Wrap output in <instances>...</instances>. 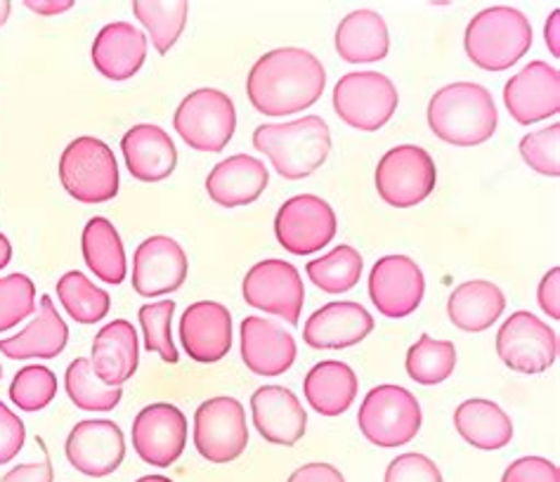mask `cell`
<instances>
[{
    "label": "cell",
    "instance_id": "obj_1",
    "mask_svg": "<svg viewBox=\"0 0 560 482\" xmlns=\"http://www.w3.org/2000/svg\"><path fill=\"white\" fill-rule=\"evenodd\" d=\"M324 85L327 69L311 50L275 48L250 67L246 95L265 116H289L317 105Z\"/></svg>",
    "mask_w": 560,
    "mask_h": 482
},
{
    "label": "cell",
    "instance_id": "obj_2",
    "mask_svg": "<svg viewBox=\"0 0 560 482\" xmlns=\"http://www.w3.org/2000/svg\"><path fill=\"white\" fill-rule=\"evenodd\" d=\"M425 119L442 142L454 148H478L497 133L499 111L488 87L459 81L442 85L431 97Z\"/></svg>",
    "mask_w": 560,
    "mask_h": 482
},
{
    "label": "cell",
    "instance_id": "obj_3",
    "mask_svg": "<svg viewBox=\"0 0 560 482\" xmlns=\"http://www.w3.org/2000/svg\"><path fill=\"white\" fill-rule=\"evenodd\" d=\"M254 148L272 161L284 180H303L327 161L331 130L315 114L289 124H262L254 130Z\"/></svg>",
    "mask_w": 560,
    "mask_h": 482
},
{
    "label": "cell",
    "instance_id": "obj_4",
    "mask_svg": "<svg viewBox=\"0 0 560 482\" xmlns=\"http://www.w3.org/2000/svg\"><path fill=\"white\" fill-rule=\"evenodd\" d=\"M533 48V24L518 8L492 5L468 22L464 50L485 71H504L518 64Z\"/></svg>",
    "mask_w": 560,
    "mask_h": 482
},
{
    "label": "cell",
    "instance_id": "obj_5",
    "mask_svg": "<svg viewBox=\"0 0 560 482\" xmlns=\"http://www.w3.org/2000/svg\"><path fill=\"white\" fill-rule=\"evenodd\" d=\"M60 180L71 199L105 203L119 195L121 175L107 142L83 136L71 140L60 156Z\"/></svg>",
    "mask_w": 560,
    "mask_h": 482
},
{
    "label": "cell",
    "instance_id": "obj_6",
    "mask_svg": "<svg viewBox=\"0 0 560 482\" xmlns=\"http://www.w3.org/2000/svg\"><path fill=\"white\" fill-rule=\"evenodd\" d=\"M421 421L419 400L407 388L393 384H383L366 392L358 412L362 435L383 449L409 445L419 435Z\"/></svg>",
    "mask_w": 560,
    "mask_h": 482
},
{
    "label": "cell",
    "instance_id": "obj_7",
    "mask_svg": "<svg viewBox=\"0 0 560 482\" xmlns=\"http://www.w3.org/2000/svg\"><path fill=\"white\" fill-rule=\"evenodd\" d=\"M173 128L187 142V148L218 154L228 148L237 130V109L228 93L199 87L175 109Z\"/></svg>",
    "mask_w": 560,
    "mask_h": 482
},
{
    "label": "cell",
    "instance_id": "obj_8",
    "mask_svg": "<svg viewBox=\"0 0 560 482\" xmlns=\"http://www.w3.org/2000/svg\"><path fill=\"white\" fill-rule=\"evenodd\" d=\"M378 197L393 209H411L435 192L438 168L419 144H400L381 156L374 173Z\"/></svg>",
    "mask_w": 560,
    "mask_h": 482
},
{
    "label": "cell",
    "instance_id": "obj_9",
    "mask_svg": "<svg viewBox=\"0 0 560 482\" xmlns=\"http://www.w3.org/2000/svg\"><path fill=\"white\" fill-rule=\"evenodd\" d=\"M400 105L395 83L378 71H352L334 87V111L350 128L374 133L386 126Z\"/></svg>",
    "mask_w": 560,
    "mask_h": 482
},
{
    "label": "cell",
    "instance_id": "obj_10",
    "mask_svg": "<svg viewBox=\"0 0 560 482\" xmlns=\"http://www.w3.org/2000/svg\"><path fill=\"white\" fill-rule=\"evenodd\" d=\"M195 447L209 463L237 461L248 447L244 404L230 396L201 402L195 412Z\"/></svg>",
    "mask_w": 560,
    "mask_h": 482
},
{
    "label": "cell",
    "instance_id": "obj_11",
    "mask_svg": "<svg viewBox=\"0 0 560 482\" xmlns=\"http://www.w3.org/2000/svg\"><path fill=\"white\" fill-rule=\"evenodd\" d=\"M242 296L254 310L277 315L289 321L291 327H296L305 305L303 277L287 260H260L246 272Z\"/></svg>",
    "mask_w": 560,
    "mask_h": 482
},
{
    "label": "cell",
    "instance_id": "obj_12",
    "mask_svg": "<svg viewBox=\"0 0 560 482\" xmlns=\"http://www.w3.org/2000/svg\"><path fill=\"white\" fill-rule=\"evenodd\" d=\"M338 218L327 201L315 195L287 199L275 215V237L291 256H313L329 246Z\"/></svg>",
    "mask_w": 560,
    "mask_h": 482
},
{
    "label": "cell",
    "instance_id": "obj_13",
    "mask_svg": "<svg viewBox=\"0 0 560 482\" xmlns=\"http://www.w3.org/2000/svg\"><path fill=\"white\" fill-rule=\"evenodd\" d=\"M497 355L518 374H544L558 360V333L535 313H513L497 331Z\"/></svg>",
    "mask_w": 560,
    "mask_h": 482
},
{
    "label": "cell",
    "instance_id": "obj_14",
    "mask_svg": "<svg viewBox=\"0 0 560 482\" xmlns=\"http://www.w3.org/2000/svg\"><path fill=\"white\" fill-rule=\"evenodd\" d=\"M187 416L171 402H154L142 407L132 419V449L156 469H168L183 457L187 445Z\"/></svg>",
    "mask_w": 560,
    "mask_h": 482
},
{
    "label": "cell",
    "instance_id": "obj_15",
    "mask_svg": "<svg viewBox=\"0 0 560 482\" xmlns=\"http://www.w3.org/2000/svg\"><path fill=\"white\" fill-rule=\"evenodd\" d=\"M425 294V277L409 256L393 254L374 262L370 272V298L374 308L390 319H402L417 308Z\"/></svg>",
    "mask_w": 560,
    "mask_h": 482
},
{
    "label": "cell",
    "instance_id": "obj_16",
    "mask_svg": "<svg viewBox=\"0 0 560 482\" xmlns=\"http://www.w3.org/2000/svg\"><path fill=\"white\" fill-rule=\"evenodd\" d=\"M65 455L79 473L88 478H107L119 471L126 457V440L119 423L109 419L79 421L67 435Z\"/></svg>",
    "mask_w": 560,
    "mask_h": 482
},
{
    "label": "cell",
    "instance_id": "obj_17",
    "mask_svg": "<svg viewBox=\"0 0 560 482\" xmlns=\"http://www.w3.org/2000/svg\"><path fill=\"white\" fill-rule=\"evenodd\" d=\"M189 274L185 248L166 237L154 235L144 239L132 256V289L142 298L175 294Z\"/></svg>",
    "mask_w": 560,
    "mask_h": 482
},
{
    "label": "cell",
    "instance_id": "obj_18",
    "mask_svg": "<svg viewBox=\"0 0 560 482\" xmlns=\"http://www.w3.org/2000/svg\"><path fill=\"white\" fill-rule=\"evenodd\" d=\"M504 105L521 126L551 119L560 111V71L549 62H529L506 81Z\"/></svg>",
    "mask_w": 560,
    "mask_h": 482
},
{
    "label": "cell",
    "instance_id": "obj_19",
    "mask_svg": "<svg viewBox=\"0 0 560 482\" xmlns=\"http://www.w3.org/2000/svg\"><path fill=\"white\" fill-rule=\"evenodd\" d=\"M180 341L189 360L215 364L232 350V315L223 303L197 301L180 319Z\"/></svg>",
    "mask_w": 560,
    "mask_h": 482
},
{
    "label": "cell",
    "instance_id": "obj_20",
    "mask_svg": "<svg viewBox=\"0 0 560 482\" xmlns=\"http://www.w3.org/2000/svg\"><path fill=\"white\" fill-rule=\"evenodd\" d=\"M250 416L265 443L293 447L307 431V414L296 392L284 386H262L250 396Z\"/></svg>",
    "mask_w": 560,
    "mask_h": 482
},
{
    "label": "cell",
    "instance_id": "obj_21",
    "mask_svg": "<svg viewBox=\"0 0 560 482\" xmlns=\"http://www.w3.org/2000/svg\"><path fill=\"white\" fill-rule=\"evenodd\" d=\"M242 360L256 376H282L296 362V341L272 319L250 315L240 329Z\"/></svg>",
    "mask_w": 560,
    "mask_h": 482
},
{
    "label": "cell",
    "instance_id": "obj_22",
    "mask_svg": "<svg viewBox=\"0 0 560 482\" xmlns=\"http://www.w3.org/2000/svg\"><path fill=\"white\" fill-rule=\"evenodd\" d=\"M374 331V317L355 301L322 305L307 317L303 341L313 350H346L362 343Z\"/></svg>",
    "mask_w": 560,
    "mask_h": 482
},
{
    "label": "cell",
    "instance_id": "obj_23",
    "mask_svg": "<svg viewBox=\"0 0 560 482\" xmlns=\"http://www.w3.org/2000/svg\"><path fill=\"white\" fill-rule=\"evenodd\" d=\"M270 185V173L256 156L234 154L213 166L206 178V192L218 207L240 209L260 199Z\"/></svg>",
    "mask_w": 560,
    "mask_h": 482
},
{
    "label": "cell",
    "instance_id": "obj_24",
    "mask_svg": "<svg viewBox=\"0 0 560 482\" xmlns=\"http://www.w3.org/2000/svg\"><path fill=\"white\" fill-rule=\"evenodd\" d=\"M121 152L128 173L140 183L166 180L178 166L175 142L164 128L154 124H138L126 130Z\"/></svg>",
    "mask_w": 560,
    "mask_h": 482
},
{
    "label": "cell",
    "instance_id": "obj_25",
    "mask_svg": "<svg viewBox=\"0 0 560 482\" xmlns=\"http://www.w3.org/2000/svg\"><path fill=\"white\" fill-rule=\"evenodd\" d=\"M91 57L105 79L128 81L147 60V36L128 22H109L97 32Z\"/></svg>",
    "mask_w": 560,
    "mask_h": 482
},
{
    "label": "cell",
    "instance_id": "obj_26",
    "mask_svg": "<svg viewBox=\"0 0 560 482\" xmlns=\"http://www.w3.org/2000/svg\"><path fill=\"white\" fill-rule=\"evenodd\" d=\"M93 369L102 384L124 386L138 372V331L128 319H114L102 327L93 341Z\"/></svg>",
    "mask_w": 560,
    "mask_h": 482
},
{
    "label": "cell",
    "instance_id": "obj_27",
    "mask_svg": "<svg viewBox=\"0 0 560 482\" xmlns=\"http://www.w3.org/2000/svg\"><path fill=\"white\" fill-rule=\"evenodd\" d=\"M336 52L348 64H372L386 60L390 52L388 24L374 10L346 14L336 28Z\"/></svg>",
    "mask_w": 560,
    "mask_h": 482
},
{
    "label": "cell",
    "instance_id": "obj_28",
    "mask_svg": "<svg viewBox=\"0 0 560 482\" xmlns=\"http://www.w3.org/2000/svg\"><path fill=\"white\" fill-rule=\"evenodd\" d=\"M69 343V327L57 313L50 296L40 298L36 319L24 331L0 341V353L10 360H52L65 353Z\"/></svg>",
    "mask_w": 560,
    "mask_h": 482
},
{
    "label": "cell",
    "instance_id": "obj_29",
    "mask_svg": "<svg viewBox=\"0 0 560 482\" xmlns=\"http://www.w3.org/2000/svg\"><path fill=\"white\" fill-rule=\"evenodd\" d=\"M358 374L346 362L324 360L307 372L303 392L305 400L322 416H341L358 398Z\"/></svg>",
    "mask_w": 560,
    "mask_h": 482
},
{
    "label": "cell",
    "instance_id": "obj_30",
    "mask_svg": "<svg viewBox=\"0 0 560 482\" xmlns=\"http://www.w3.org/2000/svg\"><path fill=\"white\" fill-rule=\"evenodd\" d=\"M506 310V296L488 280H474L456 286L447 301L452 325L466 333L488 331Z\"/></svg>",
    "mask_w": 560,
    "mask_h": 482
},
{
    "label": "cell",
    "instance_id": "obj_31",
    "mask_svg": "<svg viewBox=\"0 0 560 482\" xmlns=\"http://www.w3.org/2000/svg\"><path fill=\"white\" fill-rule=\"evenodd\" d=\"M454 428L464 440L482 451L504 449L513 440V421L497 402L474 398L454 409Z\"/></svg>",
    "mask_w": 560,
    "mask_h": 482
},
{
    "label": "cell",
    "instance_id": "obj_32",
    "mask_svg": "<svg viewBox=\"0 0 560 482\" xmlns=\"http://www.w3.org/2000/svg\"><path fill=\"white\" fill-rule=\"evenodd\" d=\"M81 254L85 266L97 280L107 284H121L128 274L124 239L112 221L102 215L91 218L81 235Z\"/></svg>",
    "mask_w": 560,
    "mask_h": 482
},
{
    "label": "cell",
    "instance_id": "obj_33",
    "mask_svg": "<svg viewBox=\"0 0 560 482\" xmlns=\"http://www.w3.org/2000/svg\"><path fill=\"white\" fill-rule=\"evenodd\" d=\"M132 14L152 36L154 50L159 55H168L185 32L189 3L187 0H136Z\"/></svg>",
    "mask_w": 560,
    "mask_h": 482
},
{
    "label": "cell",
    "instance_id": "obj_34",
    "mask_svg": "<svg viewBox=\"0 0 560 482\" xmlns=\"http://www.w3.org/2000/svg\"><path fill=\"white\" fill-rule=\"evenodd\" d=\"M57 298H60L65 313L79 325H95L112 310V296L105 289L95 286L79 270H69L57 282Z\"/></svg>",
    "mask_w": 560,
    "mask_h": 482
},
{
    "label": "cell",
    "instance_id": "obj_35",
    "mask_svg": "<svg viewBox=\"0 0 560 482\" xmlns=\"http://www.w3.org/2000/svg\"><path fill=\"white\" fill-rule=\"evenodd\" d=\"M364 270V258L360 256L358 248L348 244L336 246L327 256L315 258L305 266L311 282L322 289L324 294H348L350 289H355Z\"/></svg>",
    "mask_w": 560,
    "mask_h": 482
},
{
    "label": "cell",
    "instance_id": "obj_36",
    "mask_svg": "<svg viewBox=\"0 0 560 482\" xmlns=\"http://www.w3.org/2000/svg\"><path fill=\"white\" fill-rule=\"evenodd\" d=\"M65 388L69 400L83 412H112L124 398L121 386H107L100 381L88 357H77L69 364Z\"/></svg>",
    "mask_w": 560,
    "mask_h": 482
},
{
    "label": "cell",
    "instance_id": "obj_37",
    "mask_svg": "<svg viewBox=\"0 0 560 482\" xmlns=\"http://www.w3.org/2000/svg\"><path fill=\"white\" fill-rule=\"evenodd\" d=\"M407 374L419 386H438L456 369V345L452 341H435L429 333L407 350Z\"/></svg>",
    "mask_w": 560,
    "mask_h": 482
},
{
    "label": "cell",
    "instance_id": "obj_38",
    "mask_svg": "<svg viewBox=\"0 0 560 482\" xmlns=\"http://www.w3.org/2000/svg\"><path fill=\"white\" fill-rule=\"evenodd\" d=\"M173 298L147 303L138 310V319L144 336V350L156 353L166 364H175L180 360L178 348L173 343Z\"/></svg>",
    "mask_w": 560,
    "mask_h": 482
},
{
    "label": "cell",
    "instance_id": "obj_39",
    "mask_svg": "<svg viewBox=\"0 0 560 482\" xmlns=\"http://www.w3.org/2000/svg\"><path fill=\"white\" fill-rule=\"evenodd\" d=\"M57 376L43 364H28V367L14 374L10 384V400L22 412H40L57 398Z\"/></svg>",
    "mask_w": 560,
    "mask_h": 482
},
{
    "label": "cell",
    "instance_id": "obj_40",
    "mask_svg": "<svg viewBox=\"0 0 560 482\" xmlns=\"http://www.w3.org/2000/svg\"><path fill=\"white\" fill-rule=\"evenodd\" d=\"M36 313V284L32 277L14 272L0 277V333L10 331Z\"/></svg>",
    "mask_w": 560,
    "mask_h": 482
},
{
    "label": "cell",
    "instance_id": "obj_41",
    "mask_svg": "<svg viewBox=\"0 0 560 482\" xmlns=\"http://www.w3.org/2000/svg\"><path fill=\"white\" fill-rule=\"evenodd\" d=\"M560 124H551L521 140V156L525 164L539 175L558 178L560 175Z\"/></svg>",
    "mask_w": 560,
    "mask_h": 482
},
{
    "label": "cell",
    "instance_id": "obj_42",
    "mask_svg": "<svg viewBox=\"0 0 560 482\" xmlns=\"http://www.w3.org/2000/svg\"><path fill=\"white\" fill-rule=\"evenodd\" d=\"M383 482H445L438 463L419 451H409L393 459L386 469Z\"/></svg>",
    "mask_w": 560,
    "mask_h": 482
},
{
    "label": "cell",
    "instance_id": "obj_43",
    "mask_svg": "<svg viewBox=\"0 0 560 482\" xmlns=\"http://www.w3.org/2000/svg\"><path fill=\"white\" fill-rule=\"evenodd\" d=\"M501 482H560V471L544 457H521L504 471Z\"/></svg>",
    "mask_w": 560,
    "mask_h": 482
},
{
    "label": "cell",
    "instance_id": "obj_44",
    "mask_svg": "<svg viewBox=\"0 0 560 482\" xmlns=\"http://www.w3.org/2000/svg\"><path fill=\"white\" fill-rule=\"evenodd\" d=\"M26 440L24 421L12 412V409L0 402V466L10 463L20 455Z\"/></svg>",
    "mask_w": 560,
    "mask_h": 482
},
{
    "label": "cell",
    "instance_id": "obj_45",
    "mask_svg": "<svg viewBox=\"0 0 560 482\" xmlns=\"http://www.w3.org/2000/svg\"><path fill=\"white\" fill-rule=\"evenodd\" d=\"M558 294H560V270L551 268L547 274L541 277L539 289H537L539 308L551 319H560V305H558L560 296Z\"/></svg>",
    "mask_w": 560,
    "mask_h": 482
},
{
    "label": "cell",
    "instance_id": "obj_46",
    "mask_svg": "<svg viewBox=\"0 0 560 482\" xmlns=\"http://www.w3.org/2000/svg\"><path fill=\"white\" fill-rule=\"evenodd\" d=\"M287 482H346V478L336 469V466L313 461V463H303L301 469L293 471Z\"/></svg>",
    "mask_w": 560,
    "mask_h": 482
},
{
    "label": "cell",
    "instance_id": "obj_47",
    "mask_svg": "<svg viewBox=\"0 0 560 482\" xmlns=\"http://www.w3.org/2000/svg\"><path fill=\"white\" fill-rule=\"evenodd\" d=\"M52 480H55L52 463L46 457L43 461L14 466V469L10 473H5L0 482H52Z\"/></svg>",
    "mask_w": 560,
    "mask_h": 482
},
{
    "label": "cell",
    "instance_id": "obj_48",
    "mask_svg": "<svg viewBox=\"0 0 560 482\" xmlns=\"http://www.w3.org/2000/svg\"><path fill=\"white\" fill-rule=\"evenodd\" d=\"M558 32H560V8H556V10L549 14L547 26H544V40H547V46H549V50H551L553 57H560Z\"/></svg>",
    "mask_w": 560,
    "mask_h": 482
},
{
    "label": "cell",
    "instance_id": "obj_49",
    "mask_svg": "<svg viewBox=\"0 0 560 482\" xmlns=\"http://www.w3.org/2000/svg\"><path fill=\"white\" fill-rule=\"evenodd\" d=\"M28 10L36 12V14H60V12H67L73 8V0H65V3H57V0H52V3H43V0H26L24 3Z\"/></svg>",
    "mask_w": 560,
    "mask_h": 482
},
{
    "label": "cell",
    "instance_id": "obj_50",
    "mask_svg": "<svg viewBox=\"0 0 560 482\" xmlns=\"http://www.w3.org/2000/svg\"><path fill=\"white\" fill-rule=\"evenodd\" d=\"M10 260H12V244H10V239L3 235V232H0V270L8 268Z\"/></svg>",
    "mask_w": 560,
    "mask_h": 482
},
{
    "label": "cell",
    "instance_id": "obj_51",
    "mask_svg": "<svg viewBox=\"0 0 560 482\" xmlns=\"http://www.w3.org/2000/svg\"><path fill=\"white\" fill-rule=\"evenodd\" d=\"M10 10H12V5L8 3V0H0V26L10 20Z\"/></svg>",
    "mask_w": 560,
    "mask_h": 482
},
{
    "label": "cell",
    "instance_id": "obj_52",
    "mask_svg": "<svg viewBox=\"0 0 560 482\" xmlns=\"http://www.w3.org/2000/svg\"><path fill=\"white\" fill-rule=\"evenodd\" d=\"M136 482H173V480L166 478V475H142V478L136 480Z\"/></svg>",
    "mask_w": 560,
    "mask_h": 482
},
{
    "label": "cell",
    "instance_id": "obj_53",
    "mask_svg": "<svg viewBox=\"0 0 560 482\" xmlns=\"http://www.w3.org/2000/svg\"><path fill=\"white\" fill-rule=\"evenodd\" d=\"M0 378H3V367H0Z\"/></svg>",
    "mask_w": 560,
    "mask_h": 482
}]
</instances>
